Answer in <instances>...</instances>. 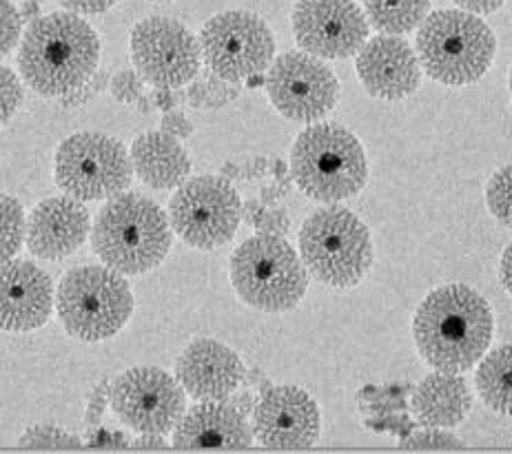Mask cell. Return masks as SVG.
Segmentation results:
<instances>
[{"instance_id":"20","label":"cell","mask_w":512,"mask_h":454,"mask_svg":"<svg viewBox=\"0 0 512 454\" xmlns=\"http://www.w3.org/2000/svg\"><path fill=\"white\" fill-rule=\"evenodd\" d=\"M91 229L89 213L76 198L40 202L27 222V249L43 260H63L85 244Z\"/></svg>"},{"instance_id":"30","label":"cell","mask_w":512,"mask_h":454,"mask_svg":"<svg viewBox=\"0 0 512 454\" xmlns=\"http://www.w3.org/2000/svg\"><path fill=\"white\" fill-rule=\"evenodd\" d=\"M242 218L253 224L260 233L284 235L289 231V218H286L284 211H266L264 204L255 200L242 204Z\"/></svg>"},{"instance_id":"17","label":"cell","mask_w":512,"mask_h":454,"mask_svg":"<svg viewBox=\"0 0 512 454\" xmlns=\"http://www.w3.org/2000/svg\"><path fill=\"white\" fill-rule=\"evenodd\" d=\"M54 308L49 275L27 260L0 262V328L29 333L47 324Z\"/></svg>"},{"instance_id":"34","label":"cell","mask_w":512,"mask_h":454,"mask_svg":"<svg viewBox=\"0 0 512 454\" xmlns=\"http://www.w3.org/2000/svg\"><path fill=\"white\" fill-rule=\"evenodd\" d=\"M404 450H459L464 448V443L457 437L448 435V432L430 430V432H419V435L404 441Z\"/></svg>"},{"instance_id":"9","label":"cell","mask_w":512,"mask_h":454,"mask_svg":"<svg viewBox=\"0 0 512 454\" xmlns=\"http://www.w3.org/2000/svg\"><path fill=\"white\" fill-rule=\"evenodd\" d=\"M131 158L120 140L83 131L56 151V184L71 198L94 202L114 198L131 184Z\"/></svg>"},{"instance_id":"12","label":"cell","mask_w":512,"mask_h":454,"mask_svg":"<svg viewBox=\"0 0 512 454\" xmlns=\"http://www.w3.org/2000/svg\"><path fill=\"white\" fill-rule=\"evenodd\" d=\"M200 40L178 20L151 16L131 34V60L140 78L156 89H178L198 76Z\"/></svg>"},{"instance_id":"22","label":"cell","mask_w":512,"mask_h":454,"mask_svg":"<svg viewBox=\"0 0 512 454\" xmlns=\"http://www.w3.org/2000/svg\"><path fill=\"white\" fill-rule=\"evenodd\" d=\"M131 164L147 187L167 191L187 180L191 173L189 153L167 131H149L133 142Z\"/></svg>"},{"instance_id":"7","label":"cell","mask_w":512,"mask_h":454,"mask_svg":"<svg viewBox=\"0 0 512 454\" xmlns=\"http://www.w3.org/2000/svg\"><path fill=\"white\" fill-rule=\"evenodd\" d=\"M58 317L80 342H105L120 333L133 313V293L114 268L80 266L58 286Z\"/></svg>"},{"instance_id":"16","label":"cell","mask_w":512,"mask_h":454,"mask_svg":"<svg viewBox=\"0 0 512 454\" xmlns=\"http://www.w3.org/2000/svg\"><path fill=\"white\" fill-rule=\"evenodd\" d=\"M253 435L271 450L311 448L320 437V408L302 388H266L253 410Z\"/></svg>"},{"instance_id":"47","label":"cell","mask_w":512,"mask_h":454,"mask_svg":"<svg viewBox=\"0 0 512 454\" xmlns=\"http://www.w3.org/2000/svg\"><path fill=\"white\" fill-rule=\"evenodd\" d=\"M149 3H171V0H149Z\"/></svg>"},{"instance_id":"6","label":"cell","mask_w":512,"mask_h":454,"mask_svg":"<svg viewBox=\"0 0 512 454\" xmlns=\"http://www.w3.org/2000/svg\"><path fill=\"white\" fill-rule=\"evenodd\" d=\"M235 293L262 313H284L302 302L309 275L293 246L282 235L249 237L231 257Z\"/></svg>"},{"instance_id":"11","label":"cell","mask_w":512,"mask_h":454,"mask_svg":"<svg viewBox=\"0 0 512 454\" xmlns=\"http://www.w3.org/2000/svg\"><path fill=\"white\" fill-rule=\"evenodd\" d=\"M200 49L213 74L240 82L262 74L273 63L275 38L260 16L233 9L207 20L200 32Z\"/></svg>"},{"instance_id":"3","label":"cell","mask_w":512,"mask_h":454,"mask_svg":"<svg viewBox=\"0 0 512 454\" xmlns=\"http://www.w3.org/2000/svg\"><path fill=\"white\" fill-rule=\"evenodd\" d=\"M171 222L160 206L140 193H118L102 206L91 246L120 275H142L171 251Z\"/></svg>"},{"instance_id":"25","label":"cell","mask_w":512,"mask_h":454,"mask_svg":"<svg viewBox=\"0 0 512 454\" xmlns=\"http://www.w3.org/2000/svg\"><path fill=\"white\" fill-rule=\"evenodd\" d=\"M368 25L388 36L413 32L428 16L430 0H362Z\"/></svg>"},{"instance_id":"14","label":"cell","mask_w":512,"mask_h":454,"mask_svg":"<svg viewBox=\"0 0 512 454\" xmlns=\"http://www.w3.org/2000/svg\"><path fill=\"white\" fill-rule=\"evenodd\" d=\"M264 85L284 118L306 125L329 116L340 98V82L333 71L302 51H286L275 60Z\"/></svg>"},{"instance_id":"48","label":"cell","mask_w":512,"mask_h":454,"mask_svg":"<svg viewBox=\"0 0 512 454\" xmlns=\"http://www.w3.org/2000/svg\"><path fill=\"white\" fill-rule=\"evenodd\" d=\"M510 98H512V69H510Z\"/></svg>"},{"instance_id":"15","label":"cell","mask_w":512,"mask_h":454,"mask_svg":"<svg viewBox=\"0 0 512 454\" xmlns=\"http://www.w3.org/2000/svg\"><path fill=\"white\" fill-rule=\"evenodd\" d=\"M291 23L306 54L329 60L360 54L368 38V18L353 0H300Z\"/></svg>"},{"instance_id":"10","label":"cell","mask_w":512,"mask_h":454,"mask_svg":"<svg viewBox=\"0 0 512 454\" xmlns=\"http://www.w3.org/2000/svg\"><path fill=\"white\" fill-rule=\"evenodd\" d=\"M242 220V200L227 178L202 175L176 191L169 204V222L193 249L211 251L233 240Z\"/></svg>"},{"instance_id":"40","label":"cell","mask_w":512,"mask_h":454,"mask_svg":"<svg viewBox=\"0 0 512 454\" xmlns=\"http://www.w3.org/2000/svg\"><path fill=\"white\" fill-rule=\"evenodd\" d=\"M455 3L462 9H466V12H470V14L484 16V14L497 12L499 7H504L506 0H455Z\"/></svg>"},{"instance_id":"43","label":"cell","mask_w":512,"mask_h":454,"mask_svg":"<svg viewBox=\"0 0 512 454\" xmlns=\"http://www.w3.org/2000/svg\"><path fill=\"white\" fill-rule=\"evenodd\" d=\"M501 284H504L506 293L512 297V244H508V249L504 251V257H501Z\"/></svg>"},{"instance_id":"26","label":"cell","mask_w":512,"mask_h":454,"mask_svg":"<svg viewBox=\"0 0 512 454\" xmlns=\"http://www.w3.org/2000/svg\"><path fill=\"white\" fill-rule=\"evenodd\" d=\"M240 96V82L224 80L213 71H204L187 89V102L196 109H220Z\"/></svg>"},{"instance_id":"33","label":"cell","mask_w":512,"mask_h":454,"mask_svg":"<svg viewBox=\"0 0 512 454\" xmlns=\"http://www.w3.org/2000/svg\"><path fill=\"white\" fill-rule=\"evenodd\" d=\"M142 80L138 71L131 69H122L120 74L114 76L111 80V96H114L118 102H125V105H136L142 94Z\"/></svg>"},{"instance_id":"4","label":"cell","mask_w":512,"mask_h":454,"mask_svg":"<svg viewBox=\"0 0 512 454\" xmlns=\"http://www.w3.org/2000/svg\"><path fill=\"white\" fill-rule=\"evenodd\" d=\"M415 43L426 74L450 87L484 78L497 54L493 29L466 9H442L426 16Z\"/></svg>"},{"instance_id":"21","label":"cell","mask_w":512,"mask_h":454,"mask_svg":"<svg viewBox=\"0 0 512 454\" xmlns=\"http://www.w3.org/2000/svg\"><path fill=\"white\" fill-rule=\"evenodd\" d=\"M251 443L247 415L224 401H200L173 428L178 450H247Z\"/></svg>"},{"instance_id":"35","label":"cell","mask_w":512,"mask_h":454,"mask_svg":"<svg viewBox=\"0 0 512 454\" xmlns=\"http://www.w3.org/2000/svg\"><path fill=\"white\" fill-rule=\"evenodd\" d=\"M107 80H109V76H107V71H96L94 76H91L83 87L80 89H76L74 94H69V96H63L60 98V105H63L65 109H76V107H83V105H87V102L94 98L96 94H100L102 89H105V85H107Z\"/></svg>"},{"instance_id":"42","label":"cell","mask_w":512,"mask_h":454,"mask_svg":"<svg viewBox=\"0 0 512 454\" xmlns=\"http://www.w3.org/2000/svg\"><path fill=\"white\" fill-rule=\"evenodd\" d=\"M131 450H167V441L162 435H142L129 443Z\"/></svg>"},{"instance_id":"28","label":"cell","mask_w":512,"mask_h":454,"mask_svg":"<svg viewBox=\"0 0 512 454\" xmlns=\"http://www.w3.org/2000/svg\"><path fill=\"white\" fill-rule=\"evenodd\" d=\"M488 209L495 215L499 224L512 229V164L499 169L488 182L486 189Z\"/></svg>"},{"instance_id":"31","label":"cell","mask_w":512,"mask_h":454,"mask_svg":"<svg viewBox=\"0 0 512 454\" xmlns=\"http://www.w3.org/2000/svg\"><path fill=\"white\" fill-rule=\"evenodd\" d=\"M25 91L12 69L0 65V125L14 118V113L23 105Z\"/></svg>"},{"instance_id":"45","label":"cell","mask_w":512,"mask_h":454,"mask_svg":"<svg viewBox=\"0 0 512 454\" xmlns=\"http://www.w3.org/2000/svg\"><path fill=\"white\" fill-rule=\"evenodd\" d=\"M231 404H233L235 408H238L240 412H244V415H249V412L255 410V401H253V397L249 395V392H242V395L233 397Z\"/></svg>"},{"instance_id":"27","label":"cell","mask_w":512,"mask_h":454,"mask_svg":"<svg viewBox=\"0 0 512 454\" xmlns=\"http://www.w3.org/2000/svg\"><path fill=\"white\" fill-rule=\"evenodd\" d=\"M25 240V211L16 198L0 193V262L12 260Z\"/></svg>"},{"instance_id":"24","label":"cell","mask_w":512,"mask_h":454,"mask_svg":"<svg viewBox=\"0 0 512 454\" xmlns=\"http://www.w3.org/2000/svg\"><path fill=\"white\" fill-rule=\"evenodd\" d=\"M477 392L488 408L512 417V344L493 350L481 361Z\"/></svg>"},{"instance_id":"32","label":"cell","mask_w":512,"mask_h":454,"mask_svg":"<svg viewBox=\"0 0 512 454\" xmlns=\"http://www.w3.org/2000/svg\"><path fill=\"white\" fill-rule=\"evenodd\" d=\"M23 38V16L12 0H0V58L12 51Z\"/></svg>"},{"instance_id":"18","label":"cell","mask_w":512,"mask_h":454,"mask_svg":"<svg viewBox=\"0 0 512 454\" xmlns=\"http://www.w3.org/2000/svg\"><path fill=\"white\" fill-rule=\"evenodd\" d=\"M357 76L375 98L399 100L417 91L422 82L419 56L404 38H371L357 54Z\"/></svg>"},{"instance_id":"38","label":"cell","mask_w":512,"mask_h":454,"mask_svg":"<svg viewBox=\"0 0 512 454\" xmlns=\"http://www.w3.org/2000/svg\"><path fill=\"white\" fill-rule=\"evenodd\" d=\"M107 399H109V381H102V384L94 392H91L89 408H87V415H85V421L89 423V426H98L100 419H102V412H105Z\"/></svg>"},{"instance_id":"46","label":"cell","mask_w":512,"mask_h":454,"mask_svg":"<svg viewBox=\"0 0 512 454\" xmlns=\"http://www.w3.org/2000/svg\"><path fill=\"white\" fill-rule=\"evenodd\" d=\"M20 16H23V20H29V23L36 20L38 18V3H36V0H25L23 12H20Z\"/></svg>"},{"instance_id":"2","label":"cell","mask_w":512,"mask_h":454,"mask_svg":"<svg viewBox=\"0 0 512 454\" xmlns=\"http://www.w3.org/2000/svg\"><path fill=\"white\" fill-rule=\"evenodd\" d=\"M100 38L78 14L54 12L38 16L20 38L18 69L40 96L74 94L96 74Z\"/></svg>"},{"instance_id":"29","label":"cell","mask_w":512,"mask_h":454,"mask_svg":"<svg viewBox=\"0 0 512 454\" xmlns=\"http://www.w3.org/2000/svg\"><path fill=\"white\" fill-rule=\"evenodd\" d=\"M16 446L23 450H80L83 441L56 426H34L18 439Z\"/></svg>"},{"instance_id":"44","label":"cell","mask_w":512,"mask_h":454,"mask_svg":"<svg viewBox=\"0 0 512 454\" xmlns=\"http://www.w3.org/2000/svg\"><path fill=\"white\" fill-rule=\"evenodd\" d=\"M286 191H289V184H286L284 180L280 184H273V187H266L262 189V204H273L278 202L280 198H284Z\"/></svg>"},{"instance_id":"23","label":"cell","mask_w":512,"mask_h":454,"mask_svg":"<svg viewBox=\"0 0 512 454\" xmlns=\"http://www.w3.org/2000/svg\"><path fill=\"white\" fill-rule=\"evenodd\" d=\"M473 408L468 381L453 373L428 375L413 395V412L428 428L459 426Z\"/></svg>"},{"instance_id":"37","label":"cell","mask_w":512,"mask_h":454,"mask_svg":"<svg viewBox=\"0 0 512 454\" xmlns=\"http://www.w3.org/2000/svg\"><path fill=\"white\" fill-rule=\"evenodd\" d=\"M58 3L65 9H69V12L94 16V14L109 12V9L118 5L120 0H58Z\"/></svg>"},{"instance_id":"39","label":"cell","mask_w":512,"mask_h":454,"mask_svg":"<svg viewBox=\"0 0 512 454\" xmlns=\"http://www.w3.org/2000/svg\"><path fill=\"white\" fill-rule=\"evenodd\" d=\"M160 125H162V131H167L176 138H189L193 133L191 120L184 118L182 113H178V111H165V116H162Z\"/></svg>"},{"instance_id":"13","label":"cell","mask_w":512,"mask_h":454,"mask_svg":"<svg viewBox=\"0 0 512 454\" xmlns=\"http://www.w3.org/2000/svg\"><path fill=\"white\" fill-rule=\"evenodd\" d=\"M109 404L140 435H167L187 410L180 381L153 366L125 370L109 388Z\"/></svg>"},{"instance_id":"8","label":"cell","mask_w":512,"mask_h":454,"mask_svg":"<svg viewBox=\"0 0 512 454\" xmlns=\"http://www.w3.org/2000/svg\"><path fill=\"white\" fill-rule=\"evenodd\" d=\"M302 262L315 280L351 288L373 264V240L366 224L344 206L315 211L300 231Z\"/></svg>"},{"instance_id":"49","label":"cell","mask_w":512,"mask_h":454,"mask_svg":"<svg viewBox=\"0 0 512 454\" xmlns=\"http://www.w3.org/2000/svg\"><path fill=\"white\" fill-rule=\"evenodd\" d=\"M36 3H38V0H36Z\"/></svg>"},{"instance_id":"19","label":"cell","mask_w":512,"mask_h":454,"mask_svg":"<svg viewBox=\"0 0 512 454\" xmlns=\"http://www.w3.org/2000/svg\"><path fill=\"white\" fill-rule=\"evenodd\" d=\"M244 375L240 357L215 339H196L176 361V379L196 401L229 399Z\"/></svg>"},{"instance_id":"1","label":"cell","mask_w":512,"mask_h":454,"mask_svg":"<svg viewBox=\"0 0 512 454\" xmlns=\"http://www.w3.org/2000/svg\"><path fill=\"white\" fill-rule=\"evenodd\" d=\"M415 344L428 366L462 375L484 359L493 342L495 317L484 297L464 284H448L419 304Z\"/></svg>"},{"instance_id":"36","label":"cell","mask_w":512,"mask_h":454,"mask_svg":"<svg viewBox=\"0 0 512 454\" xmlns=\"http://www.w3.org/2000/svg\"><path fill=\"white\" fill-rule=\"evenodd\" d=\"M87 448L118 450V448H129V441L125 435H122V432H109L105 428H98L96 432H89Z\"/></svg>"},{"instance_id":"5","label":"cell","mask_w":512,"mask_h":454,"mask_svg":"<svg viewBox=\"0 0 512 454\" xmlns=\"http://www.w3.org/2000/svg\"><path fill=\"white\" fill-rule=\"evenodd\" d=\"M291 175L311 200L326 204L348 200L368 180L364 147L342 125H313L293 144Z\"/></svg>"},{"instance_id":"41","label":"cell","mask_w":512,"mask_h":454,"mask_svg":"<svg viewBox=\"0 0 512 454\" xmlns=\"http://www.w3.org/2000/svg\"><path fill=\"white\" fill-rule=\"evenodd\" d=\"M184 100H187V96H184V94H173L171 89H158V91H153V94H151L153 107H158L162 111H173Z\"/></svg>"}]
</instances>
